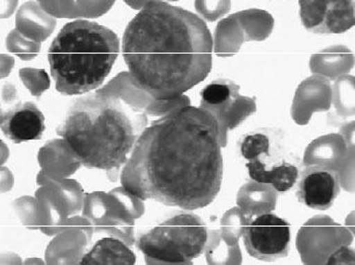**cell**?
<instances>
[{"label": "cell", "mask_w": 355, "mask_h": 265, "mask_svg": "<svg viewBox=\"0 0 355 265\" xmlns=\"http://www.w3.org/2000/svg\"><path fill=\"white\" fill-rule=\"evenodd\" d=\"M208 240L202 219L178 214L140 236L137 242L147 259L165 264H187L198 257Z\"/></svg>", "instance_id": "cell-5"}, {"label": "cell", "mask_w": 355, "mask_h": 265, "mask_svg": "<svg viewBox=\"0 0 355 265\" xmlns=\"http://www.w3.org/2000/svg\"><path fill=\"white\" fill-rule=\"evenodd\" d=\"M1 130L13 143L40 140L46 130L45 117L32 101L19 103L2 112Z\"/></svg>", "instance_id": "cell-10"}, {"label": "cell", "mask_w": 355, "mask_h": 265, "mask_svg": "<svg viewBox=\"0 0 355 265\" xmlns=\"http://www.w3.org/2000/svg\"><path fill=\"white\" fill-rule=\"evenodd\" d=\"M240 86L232 81H214L200 92V109L214 117L219 126V132L237 127L257 110L254 99L242 96Z\"/></svg>", "instance_id": "cell-6"}, {"label": "cell", "mask_w": 355, "mask_h": 265, "mask_svg": "<svg viewBox=\"0 0 355 265\" xmlns=\"http://www.w3.org/2000/svg\"><path fill=\"white\" fill-rule=\"evenodd\" d=\"M135 262L133 251L120 239L112 237L99 239L80 260L81 264H134Z\"/></svg>", "instance_id": "cell-12"}, {"label": "cell", "mask_w": 355, "mask_h": 265, "mask_svg": "<svg viewBox=\"0 0 355 265\" xmlns=\"http://www.w3.org/2000/svg\"><path fill=\"white\" fill-rule=\"evenodd\" d=\"M341 191L336 172L327 167L311 166L301 174L297 187V198L311 209H330Z\"/></svg>", "instance_id": "cell-9"}, {"label": "cell", "mask_w": 355, "mask_h": 265, "mask_svg": "<svg viewBox=\"0 0 355 265\" xmlns=\"http://www.w3.org/2000/svg\"><path fill=\"white\" fill-rule=\"evenodd\" d=\"M300 15L306 31L314 34H343L354 26V1L301 0Z\"/></svg>", "instance_id": "cell-8"}, {"label": "cell", "mask_w": 355, "mask_h": 265, "mask_svg": "<svg viewBox=\"0 0 355 265\" xmlns=\"http://www.w3.org/2000/svg\"><path fill=\"white\" fill-rule=\"evenodd\" d=\"M119 52L120 40L107 26L87 19L66 24L48 52L57 90L64 96H76L99 87Z\"/></svg>", "instance_id": "cell-4"}, {"label": "cell", "mask_w": 355, "mask_h": 265, "mask_svg": "<svg viewBox=\"0 0 355 265\" xmlns=\"http://www.w3.org/2000/svg\"><path fill=\"white\" fill-rule=\"evenodd\" d=\"M123 56L137 85L154 99L168 101L207 78L213 37L196 13L152 2L125 28Z\"/></svg>", "instance_id": "cell-2"}, {"label": "cell", "mask_w": 355, "mask_h": 265, "mask_svg": "<svg viewBox=\"0 0 355 265\" xmlns=\"http://www.w3.org/2000/svg\"><path fill=\"white\" fill-rule=\"evenodd\" d=\"M144 112L120 97L92 94L76 99L59 126L68 151L88 169H119L146 129Z\"/></svg>", "instance_id": "cell-3"}, {"label": "cell", "mask_w": 355, "mask_h": 265, "mask_svg": "<svg viewBox=\"0 0 355 265\" xmlns=\"http://www.w3.org/2000/svg\"><path fill=\"white\" fill-rule=\"evenodd\" d=\"M219 126L200 108L185 107L143 131L121 176L123 189L187 211L214 202L223 181Z\"/></svg>", "instance_id": "cell-1"}, {"label": "cell", "mask_w": 355, "mask_h": 265, "mask_svg": "<svg viewBox=\"0 0 355 265\" xmlns=\"http://www.w3.org/2000/svg\"><path fill=\"white\" fill-rule=\"evenodd\" d=\"M249 176L253 180L261 183H270L279 193L290 191L299 178V169L295 165L284 162L273 165L270 169L259 158L252 159L246 164Z\"/></svg>", "instance_id": "cell-11"}, {"label": "cell", "mask_w": 355, "mask_h": 265, "mask_svg": "<svg viewBox=\"0 0 355 265\" xmlns=\"http://www.w3.org/2000/svg\"><path fill=\"white\" fill-rule=\"evenodd\" d=\"M240 151L241 155L249 161L258 158L262 154L270 156V138L260 132L247 135L242 141Z\"/></svg>", "instance_id": "cell-13"}, {"label": "cell", "mask_w": 355, "mask_h": 265, "mask_svg": "<svg viewBox=\"0 0 355 265\" xmlns=\"http://www.w3.org/2000/svg\"><path fill=\"white\" fill-rule=\"evenodd\" d=\"M243 241L247 253L262 262L286 257L290 251L291 226L275 214H262L245 227Z\"/></svg>", "instance_id": "cell-7"}]
</instances>
